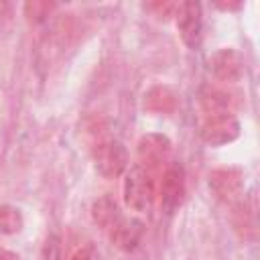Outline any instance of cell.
<instances>
[{"label": "cell", "mask_w": 260, "mask_h": 260, "mask_svg": "<svg viewBox=\"0 0 260 260\" xmlns=\"http://www.w3.org/2000/svg\"><path fill=\"white\" fill-rule=\"evenodd\" d=\"M122 193H124V203L128 209L148 211L154 203V197H156V189H154V181H152L150 171H146L140 165L130 167L124 173Z\"/></svg>", "instance_id": "6da1fadb"}, {"label": "cell", "mask_w": 260, "mask_h": 260, "mask_svg": "<svg viewBox=\"0 0 260 260\" xmlns=\"http://www.w3.org/2000/svg\"><path fill=\"white\" fill-rule=\"evenodd\" d=\"M93 167L104 179H118L128 171L126 146L116 138H102L91 148Z\"/></svg>", "instance_id": "7a4b0ae2"}, {"label": "cell", "mask_w": 260, "mask_h": 260, "mask_svg": "<svg viewBox=\"0 0 260 260\" xmlns=\"http://www.w3.org/2000/svg\"><path fill=\"white\" fill-rule=\"evenodd\" d=\"M199 136L203 142L211 146H223L240 138V122L234 114H215L207 116L199 128Z\"/></svg>", "instance_id": "3957f363"}, {"label": "cell", "mask_w": 260, "mask_h": 260, "mask_svg": "<svg viewBox=\"0 0 260 260\" xmlns=\"http://www.w3.org/2000/svg\"><path fill=\"white\" fill-rule=\"evenodd\" d=\"M177 28L183 39V43L189 49H197L201 45V35H203V14H201V4L199 2H181L177 4L175 12Z\"/></svg>", "instance_id": "277c9868"}, {"label": "cell", "mask_w": 260, "mask_h": 260, "mask_svg": "<svg viewBox=\"0 0 260 260\" xmlns=\"http://www.w3.org/2000/svg\"><path fill=\"white\" fill-rule=\"evenodd\" d=\"M209 189L211 193L223 201V203H234L240 199L244 191V173L238 167H221L209 173Z\"/></svg>", "instance_id": "5b68a950"}, {"label": "cell", "mask_w": 260, "mask_h": 260, "mask_svg": "<svg viewBox=\"0 0 260 260\" xmlns=\"http://www.w3.org/2000/svg\"><path fill=\"white\" fill-rule=\"evenodd\" d=\"M173 152V144L165 134H144L138 140V158H140V167H144L146 171H154L160 169L162 165L169 162Z\"/></svg>", "instance_id": "8992f818"}, {"label": "cell", "mask_w": 260, "mask_h": 260, "mask_svg": "<svg viewBox=\"0 0 260 260\" xmlns=\"http://www.w3.org/2000/svg\"><path fill=\"white\" fill-rule=\"evenodd\" d=\"M209 71L215 79L236 83L244 77V59L236 49H217L209 57Z\"/></svg>", "instance_id": "52a82bcc"}, {"label": "cell", "mask_w": 260, "mask_h": 260, "mask_svg": "<svg viewBox=\"0 0 260 260\" xmlns=\"http://www.w3.org/2000/svg\"><path fill=\"white\" fill-rule=\"evenodd\" d=\"M185 199V173L179 165H171L165 169L162 183H160V203L162 207L173 213Z\"/></svg>", "instance_id": "ba28073f"}, {"label": "cell", "mask_w": 260, "mask_h": 260, "mask_svg": "<svg viewBox=\"0 0 260 260\" xmlns=\"http://www.w3.org/2000/svg\"><path fill=\"white\" fill-rule=\"evenodd\" d=\"M110 234V240L124 252H130L138 246L142 234H144V223L136 217H120L116 221V225L108 232Z\"/></svg>", "instance_id": "9c48e42d"}, {"label": "cell", "mask_w": 260, "mask_h": 260, "mask_svg": "<svg viewBox=\"0 0 260 260\" xmlns=\"http://www.w3.org/2000/svg\"><path fill=\"white\" fill-rule=\"evenodd\" d=\"M142 104L150 114H173L179 106V95L171 85H152L144 93Z\"/></svg>", "instance_id": "30bf717a"}, {"label": "cell", "mask_w": 260, "mask_h": 260, "mask_svg": "<svg viewBox=\"0 0 260 260\" xmlns=\"http://www.w3.org/2000/svg\"><path fill=\"white\" fill-rule=\"evenodd\" d=\"M91 217H93L95 225H100L104 232H110L116 225V221L122 217V213L118 209V203L110 195H104L98 201H93V205H91Z\"/></svg>", "instance_id": "8fae6325"}, {"label": "cell", "mask_w": 260, "mask_h": 260, "mask_svg": "<svg viewBox=\"0 0 260 260\" xmlns=\"http://www.w3.org/2000/svg\"><path fill=\"white\" fill-rule=\"evenodd\" d=\"M201 106L207 116L215 114H232V95L221 89H203L201 93Z\"/></svg>", "instance_id": "7c38bea8"}, {"label": "cell", "mask_w": 260, "mask_h": 260, "mask_svg": "<svg viewBox=\"0 0 260 260\" xmlns=\"http://www.w3.org/2000/svg\"><path fill=\"white\" fill-rule=\"evenodd\" d=\"M22 228V213L12 205H0V234H16Z\"/></svg>", "instance_id": "4fadbf2b"}, {"label": "cell", "mask_w": 260, "mask_h": 260, "mask_svg": "<svg viewBox=\"0 0 260 260\" xmlns=\"http://www.w3.org/2000/svg\"><path fill=\"white\" fill-rule=\"evenodd\" d=\"M53 10H55V4L53 2L32 0V2H26L24 4V16L30 22H43V20H47V16H51Z\"/></svg>", "instance_id": "5bb4252c"}, {"label": "cell", "mask_w": 260, "mask_h": 260, "mask_svg": "<svg viewBox=\"0 0 260 260\" xmlns=\"http://www.w3.org/2000/svg\"><path fill=\"white\" fill-rule=\"evenodd\" d=\"M144 8L156 16V18H169V16H175L177 12V4L175 2H150V4H144Z\"/></svg>", "instance_id": "9a60e30c"}, {"label": "cell", "mask_w": 260, "mask_h": 260, "mask_svg": "<svg viewBox=\"0 0 260 260\" xmlns=\"http://www.w3.org/2000/svg\"><path fill=\"white\" fill-rule=\"evenodd\" d=\"M69 260H93V250H91V246H83V248L75 250V252L69 256Z\"/></svg>", "instance_id": "2e32d148"}, {"label": "cell", "mask_w": 260, "mask_h": 260, "mask_svg": "<svg viewBox=\"0 0 260 260\" xmlns=\"http://www.w3.org/2000/svg\"><path fill=\"white\" fill-rule=\"evenodd\" d=\"M0 260H20L16 252L12 250H6V248H0Z\"/></svg>", "instance_id": "e0dca14e"}, {"label": "cell", "mask_w": 260, "mask_h": 260, "mask_svg": "<svg viewBox=\"0 0 260 260\" xmlns=\"http://www.w3.org/2000/svg\"><path fill=\"white\" fill-rule=\"evenodd\" d=\"M217 8H221V10H238V8H242V4L240 2H236V4H232V2H228V4H215Z\"/></svg>", "instance_id": "ac0fdd59"}]
</instances>
